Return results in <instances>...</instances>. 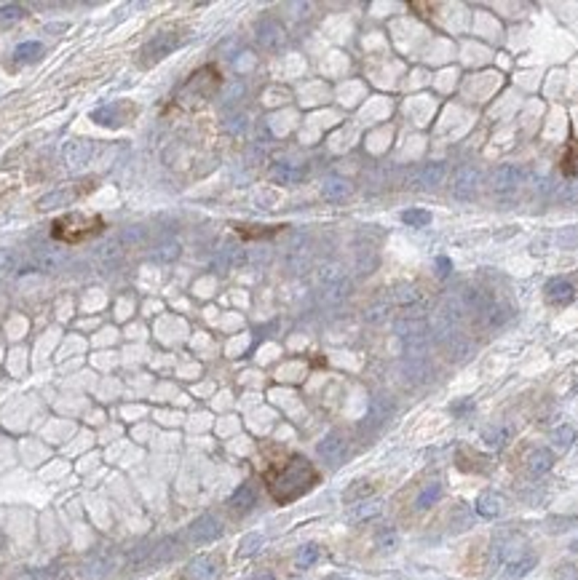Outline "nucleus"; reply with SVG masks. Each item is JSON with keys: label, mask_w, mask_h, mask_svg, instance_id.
I'll return each instance as SVG.
<instances>
[{"label": "nucleus", "mask_w": 578, "mask_h": 580, "mask_svg": "<svg viewBox=\"0 0 578 580\" xmlns=\"http://www.w3.org/2000/svg\"><path fill=\"white\" fill-rule=\"evenodd\" d=\"M316 481H319V474L314 465L303 455H295L284 462L276 474L268 476V487H271V495L276 503H292L300 495H305Z\"/></svg>", "instance_id": "1"}, {"label": "nucleus", "mask_w": 578, "mask_h": 580, "mask_svg": "<svg viewBox=\"0 0 578 580\" xmlns=\"http://www.w3.org/2000/svg\"><path fill=\"white\" fill-rule=\"evenodd\" d=\"M102 220L99 217H91V214H67L62 220L54 222V236L59 241H67V243H78V241H86L97 233H102Z\"/></svg>", "instance_id": "2"}, {"label": "nucleus", "mask_w": 578, "mask_h": 580, "mask_svg": "<svg viewBox=\"0 0 578 580\" xmlns=\"http://www.w3.org/2000/svg\"><path fill=\"white\" fill-rule=\"evenodd\" d=\"M179 43H182V38L177 33H161L156 35L153 40H147L145 43V49H142V65H156V62H161L163 56H169L172 51H177L179 49Z\"/></svg>", "instance_id": "3"}, {"label": "nucleus", "mask_w": 578, "mask_h": 580, "mask_svg": "<svg viewBox=\"0 0 578 580\" xmlns=\"http://www.w3.org/2000/svg\"><path fill=\"white\" fill-rule=\"evenodd\" d=\"M220 535H223V522H220L214 513L198 516L191 527H188V538H191V543H195V546L211 543V540H217Z\"/></svg>", "instance_id": "4"}, {"label": "nucleus", "mask_w": 578, "mask_h": 580, "mask_svg": "<svg viewBox=\"0 0 578 580\" xmlns=\"http://www.w3.org/2000/svg\"><path fill=\"white\" fill-rule=\"evenodd\" d=\"M316 452H319V458L327 462L330 468H337L340 462L346 460V455H348V442H346L340 433H327V436L319 442Z\"/></svg>", "instance_id": "5"}, {"label": "nucleus", "mask_w": 578, "mask_h": 580, "mask_svg": "<svg viewBox=\"0 0 578 580\" xmlns=\"http://www.w3.org/2000/svg\"><path fill=\"white\" fill-rule=\"evenodd\" d=\"M536 564H538V556H536L530 548H522L520 554H514V556L504 564V578H508V580L525 578L527 572L536 570Z\"/></svg>", "instance_id": "6"}, {"label": "nucleus", "mask_w": 578, "mask_h": 580, "mask_svg": "<svg viewBox=\"0 0 578 580\" xmlns=\"http://www.w3.org/2000/svg\"><path fill=\"white\" fill-rule=\"evenodd\" d=\"M476 188H479V169H474V166L458 169L456 179H453V195L458 201H472Z\"/></svg>", "instance_id": "7"}, {"label": "nucleus", "mask_w": 578, "mask_h": 580, "mask_svg": "<svg viewBox=\"0 0 578 580\" xmlns=\"http://www.w3.org/2000/svg\"><path fill=\"white\" fill-rule=\"evenodd\" d=\"M220 578V562L214 556H195L185 567V580H217Z\"/></svg>", "instance_id": "8"}, {"label": "nucleus", "mask_w": 578, "mask_h": 580, "mask_svg": "<svg viewBox=\"0 0 578 580\" xmlns=\"http://www.w3.org/2000/svg\"><path fill=\"white\" fill-rule=\"evenodd\" d=\"M91 155H94L91 142H86V139H72V142L65 145V150H62V161L67 163V169H81V166H86L88 161H91Z\"/></svg>", "instance_id": "9"}, {"label": "nucleus", "mask_w": 578, "mask_h": 580, "mask_svg": "<svg viewBox=\"0 0 578 580\" xmlns=\"http://www.w3.org/2000/svg\"><path fill=\"white\" fill-rule=\"evenodd\" d=\"M67 265V255L65 252H59V249H40V252H35V259H33V265H30V271L33 273H56V271H62Z\"/></svg>", "instance_id": "10"}, {"label": "nucleus", "mask_w": 578, "mask_h": 580, "mask_svg": "<svg viewBox=\"0 0 578 580\" xmlns=\"http://www.w3.org/2000/svg\"><path fill=\"white\" fill-rule=\"evenodd\" d=\"M394 332L399 335L402 342L410 340H421V337H428V321L421 319V316H404L394 324Z\"/></svg>", "instance_id": "11"}, {"label": "nucleus", "mask_w": 578, "mask_h": 580, "mask_svg": "<svg viewBox=\"0 0 578 580\" xmlns=\"http://www.w3.org/2000/svg\"><path fill=\"white\" fill-rule=\"evenodd\" d=\"M543 291H546V300H549L552 305H570L578 294L576 287H573L568 278H552Z\"/></svg>", "instance_id": "12"}, {"label": "nucleus", "mask_w": 578, "mask_h": 580, "mask_svg": "<svg viewBox=\"0 0 578 580\" xmlns=\"http://www.w3.org/2000/svg\"><path fill=\"white\" fill-rule=\"evenodd\" d=\"M552 465H554V455L549 452V449H543V446H536V449H530L525 458V468L530 476H543V474H549L552 471Z\"/></svg>", "instance_id": "13"}, {"label": "nucleus", "mask_w": 578, "mask_h": 580, "mask_svg": "<svg viewBox=\"0 0 578 580\" xmlns=\"http://www.w3.org/2000/svg\"><path fill=\"white\" fill-rule=\"evenodd\" d=\"M520 179H522V169L514 163H504L492 174V188H495V193H508L520 185Z\"/></svg>", "instance_id": "14"}, {"label": "nucleus", "mask_w": 578, "mask_h": 580, "mask_svg": "<svg viewBox=\"0 0 578 580\" xmlns=\"http://www.w3.org/2000/svg\"><path fill=\"white\" fill-rule=\"evenodd\" d=\"M504 495H498V492H492V490H488V492H482V495L476 497V503H474V511L479 513L482 519H495V516H501L504 513Z\"/></svg>", "instance_id": "15"}, {"label": "nucleus", "mask_w": 578, "mask_h": 580, "mask_svg": "<svg viewBox=\"0 0 578 580\" xmlns=\"http://www.w3.org/2000/svg\"><path fill=\"white\" fill-rule=\"evenodd\" d=\"M75 198H78V188L51 190V193H46L43 198H38V209H40V211H51V209H59V206H70Z\"/></svg>", "instance_id": "16"}, {"label": "nucleus", "mask_w": 578, "mask_h": 580, "mask_svg": "<svg viewBox=\"0 0 578 580\" xmlns=\"http://www.w3.org/2000/svg\"><path fill=\"white\" fill-rule=\"evenodd\" d=\"M255 503H257V490H255V484H241V487L228 497V506L239 513L252 511Z\"/></svg>", "instance_id": "17"}, {"label": "nucleus", "mask_w": 578, "mask_h": 580, "mask_svg": "<svg viewBox=\"0 0 578 580\" xmlns=\"http://www.w3.org/2000/svg\"><path fill=\"white\" fill-rule=\"evenodd\" d=\"M351 195V182L348 179H340V177H330V179H324V185H321V198L324 201H332V204H337V201H346Z\"/></svg>", "instance_id": "18"}, {"label": "nucleus", "mask_w": 578, "mask_h": 580, "mask_svg": "<svg viewBox=\"0 0 578 580\" xmlns=\"http://www.w3.org/2000/svg\"><path fill=\"white\" fill-rule=\"evenodd\" d=\"M246 262V252L236 243H228L225 249H220V257H217V268L225 273V271H233V268H241Z\"/></svg>", "instance_id": "19"}, {"label": "nucleus", "mask_w": 578, "mask_h": 580, "mask_svg": "<svg viewBox=\"0 0 578 580\" xmlns=\"http://www.w3.org/2000/svg\"><path fill=\"white\" fill-rule=\"evenodd\" d=\"M303 177H305L303 169L292 166V163H273V166H271V179H273L276 185H298Z\"/></svg>", "instance_id": "20"}, {"label": "nucleus", "mask_w": 578, "mask_h": 580, "mask_svg": "<svg viewBox=\"0 0 578 580\" xmlns=\"http://www.w3.org/2000/svg\"><path fill=\"white\" fill-rule=\"evenodd\" d=\"M257 40L265 49H279V46H284V30L276 22H263L260 30H257Z\"/></svg>", "instance_id": "21"}, {"label": "nucleus", "mask_w": 578, "mask_h": 580, "mask_svg": "<svg viewBox=\"0 0 578 580\" xmlns=\"http://www.w3.org/2000/svg\"><path fill=\"white\" fill-rule=\"evenodd\" d=\"M383 511V500H362L351 508L348 519L351 522H367V519H375Z\"/></svg>", "instance_id": "22"}, {"label": "nucleus", "mask_w": 578, "mask_h": 580, "mask_svg": "<svg viewBox=\"0 0 578 580\" xmlns=\"http://www.w3.org/2000/svg\"><path fill=\"white\" fill-rule=\"evenodd\" d=\"M482 442L490 449H504L511 442V426H490L482 430Z\"/></svg>", "instance_id": "23"}, {"label": "nucleus", "mask_w": 578, "mask_h": 580, "mask_svg": "<svg viewBox=\"0 0 578 580\" xmlns=\"http://www.w3.org/2000/svg\"><path fill=\"white\" fill-rule=\"evenodd\" d=\"M442 492H444L442 481H431V484H426V487H423V492L418 495V500H415V508H418V511H428L431 506H437L439 503Z\"/></svg>", "instance_id": "24"}, {"label": "nucleus", "mask_w": 578, "mask_h": 580, "mask_svg": "<svg viewBox=\"0 0 578 580\" xmlns=\"http://www.w3.org/2000/svg\"><path fill=\"white\" fill-rule=\"evenodd\" d=\"M40 54H43V43L27 40V43H19L17 49H14V59H17L19 65H27V62L40 59Z\"/></svg>", "instance_id": "25"}, {"label": "nucleus", "mask_w": 578, "mask_h": 580, "mask_svg": "<svg viewBox=\"0 0 578 580\" xmlns=\"http://www.w3.org/2000/svg\"><path fill=\"white\" fill-rule=\"evenodd\" d=\"M391 303L399 307H412L421 303V291L415 287H399V289L391 291Z\"/></svg>", "instance_id": "26"}, {"label": "nucleus", "mask_w": 578, "mask_h": 580, "mask_svg": "<svg viewBox=\"0 0 578 580\" xmlns=\"http://www.w3.org/2000/svg\"><path fill=\"white\" fill-rule=\"evenodd\" d=\"M319 556H321V548L316 546V543H305L303 548H298L295 567H298V570H308V567H314V564L319 562Z\"/></svg>", "instance_id": "27"}, {"label": "nucleus", "mask_w": 578, "mask_h": 580, "mask_svg": "<svg viewBox=\"0 0 578 580\" xmlns=\"http://www.w3.org/2000/svg\"><path fill=\"white\" fill-rule=\"evenodd\" d=\"M466 305L472 307V310H476V313H488L492 307V294H488V291L482 289H472L466 294Z\"/></svg>", "instance_id": "28"}, {"label": "nucleus", "mask_w": 578, "mask_h": 580, "mask_svg": "<svg viewBox=\"0 0 578 580\" xmlns=\"http://www.w3.org/2000/svg\"><path fill=\"white\" fill-rule=\"evenodd\" d=\"M573 442H576V428L573 426H560L554 433H552V444H554V449H560V452L570 449Z\"/></svg>", "instance_id": "29"}, {"label": "nucleus", "mask_w": 578, "mask_h": 580, "mask_svg": "<svg viewBox=\"0 0 578 580\" xmlns=\"http://www.w3.org/2000/svg\"><path fill=\"white\" fill-rule=\"evenodd\" d=\"M442 179H444V166H442V163H428V166L421 171L423 188H437Z\"/></svg>", "instance_id": "30"}, {"label": "nucleus", "mask_w": 578, "mask_h": 580, "mask_svg": "<svg viewBox=\"0 0 578 580\" xmlns=\"http://www.w3.org/2000/svg\"><path fill=\"white\" fill-rule=\"evenodd\" d=\"M99 259H102V265H118L121 262V249H118V241L115 239H110V241H105L102 246H99Z\"/></svg>", "instance_id": "31"}, {"label": "nucleus", "mask_w": 578, "mask_h": 580, "mask_svg": "<svg viewBox=\"0 0 578 580\" xmlns=\"http://www.w3.org/2000/svg\"><path fill=\"white\" fill-rule=\"evenodd\" d=\"M402 222L410 225V227H426L431 222V211H426V209H407V211H402Z\"/></svg>", "instance_id": "32"}, {"label": "nucleus", "mask_w": 578, "mask_h": 580, "mask_svg": "<svg viewBox=\"0 0 578 580\" xmlns=\"http://www.w3.org/2000/svg\"><path fill=\"white\" fill-rule=\"evenodd\" d=\"M265 538L260 535V532H252V535H246L244 540L239 543V556H255L260 548H263Z\"/></svg>", "instance_id": "33"}, {"label": "nucleus", "mask_w": 578, "mask_h": 580, "mask_svg": "<svg viewBox=\"0 0 578 580\" xmlns=\"http://www.w3.org/2000/svg\"><path fill=\"white\" fill-rule=\"evenodd\" d=\"M19 273V255L11 249H0V275Z\"/></svg>", "instance_id": "34"}, {"label": "nucleus", "mask_w": 578, "mask_h": 580, "mask_svg": "<svg viewBox=\"0 0 578 580\" xmlns=\"http://www.w3.org/2000/svg\"><path fill=\"white\" fill-rule=\"evenodd\" d=\"M177 257H179V243H177V241L161 243L158 249H153V259H158V262H172Z\"/></svg>", "instance_id": "35"}, {"label": "nucleus", "mask_w": 578, "mask_h": 580, "mask_svg": "<svg viewBox=\"0 0 578 580\" xmlns=\"http://www.w3.org/2000/svg\"><path fill=\"white\" fill-rule=\"evenodd\" d=\"M115 113H118L115 104H105V107H97L91 113V120L94 123H102V126H115Z\"/></svg>", "instance_id": "36"}, {"label": "nucleus", "mask_w": 578, "mask_h": 580, "mask_svg": "<svg viewBox=\"0 0 578 580\" xmlns=\"http://www.w3.org/2000/svg\"><path fill=\"white\" fill-rule=\"evenodd\" d=\"M396 543H399V535H396V529H391V527L380 529L378 538H375V546L380 548V551H394Z\"/></svg>", "instance_id": "37"}, {"label": "nucleus", "mask_w": 578, "mask_h": 580, "mask_svg": "<svg viewBox=\"0 0 578 580\" xmlns=\"http://www.w3.org/2000/svg\"><path fill=\"white\" fill-rule=\"evenodd\" d=\"M369 492H372L369 481H353V484L348 487V492H346V503H356V500L362 503V500H364Z\"/></svg>", "instance_id": "38"}, {"label": "nucleus", "mask_w": 578, "mask_h": 580, "mask_svg": "<svg viewBox=\"0 0 578 580\" xmlns=\"http://www.w3.org/2000/svg\"><path fill=\"white\" fill-rule=\"evenodd\" d=\"M562 171L570 174V177H578V142L568 147V153L562 158Z\"/></svg>", "instance_id": "39"}, {"label": "nucleus", "mask_w": 578, "mask_h": 580, "mask_svg": "<svg viewBox=\"0 0 578 580\" xmlns=\"http://www.w3.org/2000/svg\"><path fill=\"white\" fill-rule=\"evenodd\" d=\"M24 17V8L17 3H8V6H0V24H11Z\"/></svg>", "instance_id": "40"}, {"label": "nucleus", "mask_w": 578, "mask_h": 580, "mask_svg": "<svg viewBox=\"0 0 578 580\" xmlns=\"http://www.w3.org/2000/svg\"><path fill=\"white\" fill-rule=\"evenodd\" d=\"M508 319H511V310H508V307L492 305L490 310H488V324L490 326H501L504 321H508Z\"/></svg>", "instance_id": "41"}, {"label": "nucleus", "mask_w": 578, "mask_h": 580, "mask_svg": "<svg viewBox=\"0 0 578 580\" xmlns=\"http://www.w3.org/2000/svg\"><path fill=\"white\" fill-rule=\"evenodd\" d=\"M570 524H578V516H557V519H549V529H552V532H565Z\"/></svg>", "instance_id": "42"}, {"label": "nucleus", "mask_w": 578, "mask_h": 580, "mask_svg": "<svg viewBox=\"0 0 578 580\" xmlns=\"http://www.w3.org/2000/svg\"><path fill=\"white\" fill-rule=\"evenodd\" d=\"M557 241H560V246H565V249L578 246V227H568V230H562Z\"/></svg>", "instance_id": "43"}, {"label": "nucleus", "mask_w": 578, "mask_h": 580, "mask_svg": "<svg viewBox=\"0 0 578 580\" xmlns=\"http://www.w3.org/2000/svg\"><path fill=\"white\" fill-rule=\"evenodd\" d=\"M385 307H388L385 303H383V305H378V307H372V310L367 313V321H383V319H385Z\"/></svg>", "instance_id": "44"}, {"label": "nucleus", "mask_w": 578, "mask_h": 580, "mask_svg": "<svg viewBox=\"0 0 578 580\" xmlns=\"http://www.w3.org/2000/svg\"><path fill=\"white\" fill-rule=\"evenodd\" d=\"M437 268H439V275L444 278V275H450V268H453V262H450L447 257H439V259H437Z\"/></svg>", "instance_id": "45"}, {"label": "nucleus", "mask_w": 578, "mask_h": 580, "mask_svg": "<svg viewBox=\"0 0 578 580\" xmlns=\"http://www.w3.org/2000/svg\"><path fill=\"white\" fill-rule=\"evenodd\" d=\"M252 580H273V575H271V572H257V578H252Z\"/></svg>", "instance_id": "46"}, {"label": "nucleus", "mask_w": 578, "mask_h": 580, "mask_svg": "<svg viewBox=\"0 0 578 580\" xmlns=\"http://www.w3.org/2000/svg\"><path fill=\"white\" fill-rule=\"evenodd\" d=\"M324 580H351V578H346V575H327Z\"/></svg>", "instance_id": "47"}, {"label": "nucleus", "mask_w": 578, "mask_h": 580, "mask_svg": "<svg viewBox=\"0 0 578 580\" xmlns=\"http://www.w3.org/2000/svg\"><path fill=\"white\" fill-rule=\"evenodd\" d=\"M570 551H573V554H578V538L573 540V543H570Z\"/></svg>", "instance_id": "48"}, {"label": "nucleus", "mask_w": 578, "mask_h": 580, "mask_svg": "<svg viewBox=\"0 0 578 580\" xmlns=\"http://www.w3.org/2000/svg\"><path fill=\"white\" fill-rule=\"evenodd\" d=\"M576 278H578V275H576Z\"/></svg>", "instance_id": "49"}]
</instances>
